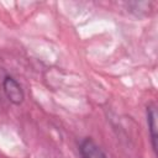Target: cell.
<instances>
[{
	"label": "cell",
	"instance_id": "6da1fadb",
	"mask_svg": "<svg viewBox=\"0 0 158 158\" xmlns=\"http://www.w3.org/2000/svg\"><path fill=\"white\" fill-rule=\"evenodd\" d=\"M2 90L7 100L14 105L22 104L25 99V93L20 83L11 75H5L2 79Z\"/></svg>",
	"mask_w": 158,
	"mask_h": 158
},
{
	"label": "cell",
	"instance_id": "7a4b0ae2",
	"mask_svg": "<svg viewBox=\"0 0 158 158\" xmlns=\"http://www.w3.org/2000/svg\"><path fill=\"white\" fill-rule=\"evenodd\" d=\"M79 152L81 158H107L102 149L91 138H84L80 142Z\"/></svg>",
	"mask_w": 158,
	"mask_h": 158
},
{
	"label": "cell",
	"instance_id": "3957f363",
	"mask_svg": "<svg viewBox=\"0 0 158 158\" xmlns=\"http://www.w3.org/2000/svg\"><path fill=\"white\" fill-rule=\"evenodd\" d=\"M147 123L151 135L152 147L154 151H157V110L154 105L147 106Z\"/></svg>",
	"mask_w": 158,
	"mask_h": 158
}]
</instances>
